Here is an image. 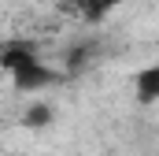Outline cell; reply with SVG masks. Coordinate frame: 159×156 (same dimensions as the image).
Here are the masks:
<instances>
[{"instance_id":"cell-1","label":"cell","mask_w":159,"mask_h":156,"mask_svg":"<svg viewBox=\"0 0 159 156\" xmlns=\"http://www.w3.org/2000/svg\"><path fill=\"white\" fill-rule=\"evenodd\" d=\"M0 67L15 78L19 93H37V89H48V85L59 82V75L48 63H41L34 41H7V45H0Z\"/></svg>"},{"instance_id":"cell-2","label":"cell","mask_w":159,"mask_h":156,"mask_svg":"<svg viewBox=\"0 0 159 156\" xmlns=\"http://www.w3.org/2000/svg\"><path fill=\"white\" fill-rule=\"evenodd\" d=\"M133 89H137V100L141 104H156L159 100V67H144V71H137L133 78Z\"/></svg>"},{"instance_id":"cell-3","label":"cell","mask_w":159,"mask_h":156,"mask_svg":"<svg viewBox=\"0 0 159 156\" xmlns=\"http://www.w3.org/2000/svg\"><path fill=\"white\" fill-rule=\"evenodd\" d=\"M70 4L81 11V19H85V22H100V19H107L115 7L133 4V0H70Z\"/></svg>"},{"instance_id":"cell-5","label":"cell","mask_w":159,"mask_h":156,"mask_svg":"<svg viewBox=\"0 0 159 156\" xmlns=\"http://www.w3.org/2000/svg\"><path fill=\"white\" fill-rule=\"evenodd\" d=\"M4 156H19V153H4Z\"/></svg>"},{"instance_id":"cell-4","label":"cell","mask_w":159,"mask_h":156,"mask_svg":"<svg viewBox=\"0 0 159 156\" xmlns=\"http://www.w3.org/2000/svg\"><path fill=\"white\" fill-rule=\"evenodd\" d=\"M56 119V112H52V104H30V112L22 115V123L30 126V130H44L48 123Z\"/></svg>"}]
</instances>
